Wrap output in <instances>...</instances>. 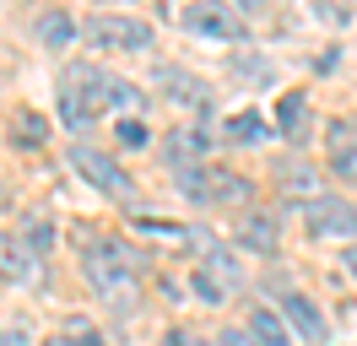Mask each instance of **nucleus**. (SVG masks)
Masks as SVG:
<instances>
[{
  "mask_svg": "<svg viewBox=\"0 0 357 346\" xmlns=\"http://www.w3.org/2000/svg\"><path fill=\"white\" fill-rule=\"evenodd\" d=\"M141 86H130L125 76H109L98 65H70L60 76V119L70 130H87L103 108H135Z\"/></svg>",
  "mask_w": 357,
  "mask_h": 346,
  "instance_id": "nucleus-1",
  "label": "nucleus"
},
{
  "mask_svg": "<svg viewBox=\"0 0 357 346\" xmlns=\"http://www.w3.org/2000/svg\"><path fill=\"white\" fill-rule=\"evenodd\" d=\"M87 281L92 292L109 303L114 314H130L135 303H141V276H135V255L125 243H114V238H87Z\"/></svg>",
  "mask_w": 357,
  "mask_h": 346,
  "instance_id": "nucleus-2",
  "label": "nucleus"
},
{
  "mask_svg": "<svg viewBox=\"0 0 357 346\" xmlns=\"http://www.w3.org/2000/svg\"><path fill=\"white\" fill-rule=\"evenodd\" d=\"M174 184L190 195V200H201V206H244L249 195H255L249 179H238V173H217V168H195V163L174 168Z\"/></svg>",
  "mask_w": 357,
  "mask_h": 346,
  "instance_id": "nucleus-3",
  "label": "nucleus"
},
{
  "mask_svg": "<svg viewBox=\"0 0 357 346\" xmlns=\"http://www.w3.org/2000/svg\"><path fill=\"white\" fill-rule=\"evenodd\" d=\"M87 43L92 49H114V54H125V49H146L152 43V27L135 17H119V11H98V17H87Z\"/></svg>",
  "mask_w": 357,
  "mask_h": 346,
  "instance_id": "nucleus-4",
  "label": "nucleus"
},
{
  "mask_svg": "<svg viewBox=\"0 0 357 346\" xmlns=\"http://www.w3.org/2000/svg\"><path fill=\"white\" fill-rule=\"evenodd\" d=\"M303 227L314 238H357V206L341 195H314L303 206Z\"/></svg>",
  "mask_w": 357,
  "mask_h": 346,
  "instance_id": "nucleus-5",
  "label": "nucleus"
},
{
  "mask_svg": "<svg viewBox=\"0 0 357 346\" xmlns=\"http://www.w3.org/2000/svg\"><path fill=\"white\" fill-rule=\"evenodd\" d=\"M178 22H184L190 33L217 38V43H244V22H238V11H227L222 0H195V6L178 11Z\"/></svg>",
  "mask_w": 357,
  "mask_h": 346,
  "instance_id": "nucleus-6",
  "label": "nucleus"
},
{
  "mask_svg": "<svg viewBox=\"0 0 357 346\" xmlns=\"http://www.w3.org/2000/svg\"><path fill=\"white\" fill-rule=\"evenodd\" d=\"M70 168L82 173L87 184H98L103 195H114V200H130V179H125V173H119V163H114V157H103L98 146L76 141V146H70Z\"/></svg>",
  "mask_w": 357,
  "mask_h": 346,
  "instance_id": "nucleus-7",
  "label": "nucleus"
},
{
  "mask_svg": "<svg viewBox=\"0 0 357 346\" xmlns=\"http://www.w3.org/2000/svg\"><path fill=\"white\" fill-rule=\"evenodd\" d=\"M325 146H331V168L341 173V179H352L357 173V125L335 119V125L325 130Z\"/></svg>",
  "mask_w": 357,
  "mask_h": 346,
  "instance_id": "nucleus-8",
  "label": "nucleus"
},
{
  "mask_svg": "<svg viewBox=\"0 0 357 346\" xmlns=\"http://www.w3.org/2000/svg\"><path fill=\"white\" fill-rule=\"evenodd\" d=\"M282 314L292 319V330H298V336H303L309 346L325 341V314H319L309 298H282Z\"/></svg>",
  "mask_w": 357,
  "mask_h": 346,
  "instance_id": "nucleus-9",
  "label": "nucleus"
},
{
  "mask_svg": "<svg viewBox=\"0 0 357 346\" xmlns=\"http://www.w3.org/2000/svg\"><path fill=\"white\" fill-rule=\"evenodd\" d=\"M238 243L255 255H276V222L271 216H238Z\"/></svg>",
  "mask_w": 357,
  "mask_h": 346,
  "instance_id": "nucleus-10",
  "label": "nucleus"
},
{
  "mask_svg": "<svg viewBox=\"0 0 357 346\" xmlns=\"http://www.w3.org/2000/svg\"><path fill=\"white\" fill-rule=\"evenodd\" d=\"M11 135H17V146H44L49 141V119L33 114V108H17V114H11Z\"/></svg>",
  "mask_w": 357,
  "mask_h": 346,
  "instance_id": "nucleus-11",
  "label": "nucleus"
},
{
  "mask_svg": "<svg viewBox=\"0 0 357 346\" xmlns=\"http://www.w3.org/2000/svg\"><path fill=\"white\" fill-rule=\"evenodd\" d=\"M303 114H309V98H303V92H282V103H276V125H282L287 141L303 135Z\"/></svg>",
  "mask_w": 357,
  "mask_h": 346,
  "instance_id": "nucleus-12",
  "label": "nucleus"
},
{
  "mask_svg": "<svg viewBox=\"0 0 357 346\" xmlns=\"http://www.w3.org/2000/svg\"><path fill=\"white\" fill-rule=\"evenodd\" d=\"M162 82H168V98L184 103V108H206V103H211V92H206L195 76H174V70H162Z\"/></svg>",
  "mask_w": 357,
  "mask_h": 346,
  "instance_id": "nucleus-13",
  "label": "nucleus"
},
{
  "mask_svg": "<svg viewBox=\"0 0 357 346\" xmlns=\"http://www.w3.org/2000/svg\"><path fill=\"white\" fill-rule=\"evenodd\" d=\"M206 146H211V141H206L201 130H174V135H168V163L184 168V163H190V157H201Z\"/></svg>",
  "mask_w": 357,
  "mask_h": 346,
  "instance_id": "nucleus-14",
  "label": "nucleus"
},
{
  "mask_svg": "<svg viewBox=\"0 0 357 346\" xmlns=\"http://www.w3.org/2000/svg\"><path fill=\"white\" fill-rule=\"evenodd\" d=\"M249 336L260 346H287V324L276 319L271 308H255V314H249Z\"/></svg>",
  "mask_w": 357,
  "mask_h": 346,
  "instance_id": "nucleus-15",
  "label": "nucleus"
},
{
  "mask_svg": "<svg viewBox=\"0 0 357 346\" xmlns=\"http://www.w3.org/2000/svg\"><path fill=\"white\" fill-rule=\"evenodd\" d=\"M70 33H76V22H70L66 11H44V17H38V38H44L49 49H66Z\"/></svg>",
  "mask_w": 357,
  "mask_h": 346,
  "instance_id": "nucleus-16",
  "label": "nucleus"
},
{
  "mask_svg": "<svg viewBox=\"0 0 357 346\" xmlns=\"http://www.w3.org/2000/svg\"><path fill=\"white\" fill-rule=\"evenodd\" d=\"M227 141H238V146H255V141H266V119H260V114H233V119H227Z\"/></svg>",
  "mask_w": 357,
  "mask_h": 346,
  "instance_id": "nucleus-17",
  "label": "nucleus"
},
{
  "mask_svg": "<svg viewBox=\"0 0 357 346\" xmlns=\"http://www.w3.org/2000/svg\"><path fill=\"white\" fill-rule=\"evenodd\" d=\"M0 271H6V276H33V255H27L22 243H17V238H0Z\"/></svg>",
  "mask_w": 357,
  "mask_h": 346,
  "instance_id": "nucleus-18",
  "label": "nucleus"
},
{
  "mask_svg": "<svg viewBox=\"0 0 357 346\" xmlns=\"http://www.w3.org/2000/svg\"><path fill=\"white\" fill-rule=\"evenodd\" d=\"M114 135H119V146H146V141H152V130L141 125V119H135V114H125V119H119V125H114Z\"/></svg>",
  "mask_w": 357,
  "mask_h": 346,
  "instance_id": "nucleus-19",
  "label": "nucleus"
},
{
  "mask_svg": "<svg viewBox=\"0 0 357 346\" xmlns=\"http://www.w3.org/2000/svg\"><path fill=\"white\" fill-rule=\"evenodd\" d=\"M49 238H54V233H49L44 222L33 216V222H27V243H33V260H38V255H44V249H49Z\"/></svg>",
  "mask_w": 357,
  "mask_h": 346,
  "instance_id": "nucleus-20",
  "label": "nucleus"
},
{
  "mask_svg": "<svg viewBox=\"0 0 357 346\" xmlns=\"http://www.w3.org/2000/svg\"><path fill=\"white\" fill-rule=\"evenodd\" d=\"M70 336H76L82 346H103V341H98V330H92L87 319H70Z\"/></svg>",
  "mask_w": 357,
  "mask_h": 346,
  "instance_id": "nucleus-21",
  "label": "nucleus"
},
{
  "mask_svg": "<svg viewBox=\"0 0 357 346\" xmlns=\"http://www.w3.org/2000/svg\"><path fill=\"white\" fill-rule=\"evenodd\" d=\"M162 346H201V341H195L190 330H168V336H162Z\"/></svg>",
  "mask_w": 357,
  "mask_h": 346,
  "instance_id": "nucleus-22",
  "label": "nucleus"
},
{
  "mask_svg": "<svg viewBox=\"0 0 357 346\" xmlns=\"http://www.w3.org/2000/svg\"><path fill=\"white\" fill-rule=\"evenodd\" d=\"M222 346H260L255 336H244V330H222Z\"/></svg>",
  "mask_w": 357,
  "mask_h": 346,
  "instance_id": "nucleus-23",
  "label": "nucleus"
},
{
  "mask_svg": "<svg viewBox=\"0 0 357 346\" xmlns=\"http://www.w3.org/2000/svg\"><path fill=\"white\" fill-rule=\"evenodd\" d=\"M341 265H347V271H352V276H357V243H352V249H347V255H341Z\"/></svg>",
  "mask_w": 357,
  "mask_h": 346,
  "instance_id": "nucleus-24",
  "label": "nucleus"
},
{
  "mask_svg": "<svg viewBox=\"0 0 357 346\" xmlns=\"http://www.w3.org/2000/svg\"><path fill=\"white\" fill-rule=\"evenodd\" d=\"M260 6H266V0H238V11H260Z\"/></svg>",
  "mask_w": 357,
  "mask_h": 346,
  "instance_id": "nucleus-25",
  "label": "nucleus"
},
{
  "mask_svg": "<svg viewBox=\"0 0 357 346\" xmlns=\"http://www.w3.org/2000/svg\"><path fill=\"white\" fill-rule=\"evenodd\" d=\"M49 346H66V341H49Z\"/></svg>",
  "mask_w": 357,
  "mask_h": 346,
  "instance_id": "nucleus-26",
  "label": "nucleus"
},
{
  "mask_svg": "<svg viewBox=\"0 0 357 346\" xmlns=\"http://www.w3.org/2000/svg\"><path fill=\"white\" fill-rule=\"evenodd\" d=\"M352 6H357V0H352Z\"/></svg>",
  "mask_w": 357,
  "mask_h": 346,
  "instance_id": "nucleus-27",
  "label": "nucleus"
}]
</instances>
